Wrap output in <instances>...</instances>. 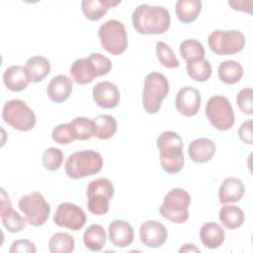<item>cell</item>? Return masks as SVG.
Returning <instances> with one entry per match:
<instances>
[{
	"label": "cell",
	"instance_id": "cell-1",
	"mask_svg": "<svg viewBox=\"0 0 253 253\" xmlns=\"http://www.w3.org/2000/svg\"><path fill=\"white\" fill-rule=\"evenodd\" d=\"M131 23L138 34L160 35L170 27V14L163 6L141 4L133 10Z\"/></svg>",
	"mask_w": 253,
	"mask_h": 253
},
{
	"label": "cell",
	"instance_id": "cell-2",
	"mask_svg": "<svg viewBox=\"0 0 253 253\" xmlns=\"http://www.w3.org/2000/svg\"><path fill=\"white\" fill-rule=\"evenodd\" d=\"M157 148L162 169L168 174H177L184 166L183 140L172 130L163 131L157 138Z\"/></svg>",
	"mask_w": 253,
	"mask_h": 253
},
{
	"label": "cell",
	"instance_id": "cell-3",
	"mask_svg": "<svg viewBox=\"0 0 253 253\" xmlns=\"http://www.w3.org/2000/svg\"><path fill=\"white\" fill-rule=\"evenodd\" d=\"M103 158L95 150H81L69 155L65 162V173L71 179H81L99 173Z\"/></svg>",
	"mask_w": 253,
	"mask_h": 253
},
{
	"label": "cell",
	"instance_id": "cell-4",
	"mask_svg": "<svg viewBox=\"0 0 253 253\" xmlns=\"http://www.w3.org/2000/svg\"><path fill=\"white\" fill-rule=\"evenodd\" d=\"M169 93V82L159 72H150L144 78L142 91L143 109L148 114H156L161 108L163 99Z\"/></svg>",
	"mask_w": 253,
	"mask_h": 253
},
{
	"label": "cell",
	"instance_id": "cell-5",
	"mask_svg": "<svg viewBox=\"0 0 253 253\" xmlns=\"http://www.w3.org/2000/svg\"><path fill=\"white\" fill-rule=\"evenodd\" d=\"M190 204V194L184 189L174 188L165 195L159 212L161 216L174 223H184L189 217Z\"/></svg>",
	"mask_w": 253,
	"mask_h": 253
},
{
	"label": "cell",
	"instance_id": "cell-6",
	"mask_svg": "<svg viewBox=\"0 0 253 253\" xmlns=\"http://www.w3.org/2000/svg\"><path fill=\"white\" fill-rule=\"evenodd\" d=\"M101 44L113 55H119L127 47V35L124 24L118 20H109L102 24L98 31Z\"/></svg>",
	"mask_w": 253,
	"mask_h": 253
},
{
	"label": "cell",
	"instance_id": "cell-7",
	"mask_svg": "<svg viewBox=\"0 0 253 253\" xmlns=\"http://www.w3.org/2000/svg\"><path fill=\"white\" fill-rule=\"evenodd\" d=\"M2 119L10 126L21 131L34 128L37 121L34 111L20 99L5 103L2 109Z\"/></svg>",
	"mask_w": 253,
	"mask_h": 253
},
{
	"label": "cell",
	"instance_id": "cell-8",
	"mask_svg": "<svg viewBox=\"0 0 253 253\" xmlns=\"http://www.w3.org/2000/svg\"><path fill=\"white\" fill-rule=\"evenodd\" d=\"M114 185L107 178H98L87 186V208L95 215H103L109 211V204L114 196Z\"/></svg>",
	"mask_w": 253,
	"mask_h": 253
},
{
	"label": "cell",
	"instance_id": "cell-9",
	"mask_svg": "<svg viewBox=\"0 0 253 253\" xmlns=\"http://www.w3.org/2000/svg\"><path fill=\"white\" fill-rule=\"evenodd\" d=\"M209 46L217 55L235 54L245 46V37L237 30H215L208 38Z\"/></svg>",
	"mask_w": 253,
	"mask_h": 253
},
{
	"label": "cell",
	"instance_id": "cell-10",
	"mask_svg": "<svg viewBox=\"0 0 253 253\" xmlns=\"http://www.w3.org/2000/svg\"><path fill=\"white\" fill-rule=\"evenodd\" d=\"M18 207L24 213L28 223L33 226H41L48 219L50 206L39 192H32L21 197Z\"/></svg>",
	"mask_w": 253,
	"mask_h": 253
},
{
	"label": "cell",
	"instance_id": "cell-11",
	"mask_svg": "<svg viewBox=\"0 0 253 253\" xmlns=\"http://www.w3.org/2000/svg\"><path fill=\"white\" fill-rule=\"evenodd\" d=\"M206 116L211 126L218 130H227L234 124V112L227 98L216 95L211 97L206 105Z\"/></svg>",
	"mask_w": 253,
	"mask_h": 253
},
{
	"label": "cell",
	"instance_id": "cell-12",
	"mask_svg": "<svg viewBox=\"0 0 253 253\" xmlns=\"http://www.w3.org/2000/svg\"><path fill=\"white\" fill-rule=\"evenodd\" d=\"M86 220L87 217L84 211L72 203L59 204L53 215V221L57 226L73 231L80 230L85 225Z\"/></svg>",
	"mask_w": 253,
	"mask_h": 253
},
{
	"label": "cell",
	"instance_id": "cell-13",
	"mask_svg": "<svg viewBox=\"0 0 253 253\" xmlns=\"http://www.w3.org/2000/svg\"><path fill=\"white\" fill-rule=\"evenodd\" d=\"M200 91L192 86L181 88L175 98L176 110L185 117L195 116L201 107Z\"/></svg>",
	"mask_w": 253,
	"mask_h": 253
},
{
	"label": "cell",
	"instance_id": "cell-14",
	"mask_svg": "<svg viewBox=\"0 0 253 253\" xmlns=\"http://www.w3.org/2000/svg\"><path fill=\"white\" fill-rule=\"evenodd\" d=\"M167 236L166 227L156 220H147L139 227L140 241L148 248L160 247L165 243Z\"/></svg>",
	"mask_w": 253,
	"mask_h": 253
},
{
	"label": "cell",
	"instance_id": "cell-15",
	"mask_svg": "<svg viewBox=\"0 0 253 253\" xmlns=\"http://www.w3.org/2000/svg\"><path fill=\"white\" fill-rule=\"evenodd\" d=\"M1 220L4 227L12 233L22 231L28 222L26 217L13 210L9 196L3 188L1 189Z\"/></svg>",
	"mask_w": 253,
	"mask_h": 253
},
{
	"label": "cell",
	"instance_id": "cell-16",
	"mask_svg": "<svg viewBox=\"0 0 253 253\" xmlns=\"http://www.w3.org/2000/svg\"><path fill=\"white\" fill-rule=\"evenodd\" d=\"M92 95L96 105L103 109H114L120 102V91L110 81L98 82L93 88Z\"/></svg>",
	"mask_w": 253,
	"mask_h": 253
},
{
	"label": "cell",
	"instance_id": "cell-17",
	"mask_svg": "<svg viewBox=\"0 0 253 253\" xmlns=\"http://www.w3.org/2000/svg\"><path fill=\"white\" fill-rule=\"evenodd\" d=\"M109 239L116 246L120 248L130 245L134 238L132 226L123 219H114L108 227Z\"/></svg>",
	"mask_w": 253,
	"mask_h": 253
},
{
	"label": "cell",
	"instance_id": "cell-18",
	"mask_svg": "<svg viewBox=\"0 0 253 253\" xmlns=\"http://www.w3.org/2000/svg\"><path fill=\"white\" fill-rule=\"evenodd\" d=\"M70 74L74 82L79 85L91 83L96 77L99 76L96 66L89 56L76 59L71 64Z\"/></svg>",
	"mask_w": 253,
	"mask_h": 253
},
{
	"label": "cell",
	"instance_id": "cell-19",
	"mask_svg": "<svg viewBox=\"0 0 253 253\" xmlns=\"http://www.w3.org/2000/svg\"><path fill=\"white\" fill-rule=\"evenodd\" d=\"M245 193L242 181L235 177H227L221 183L218 190V200L221 204L236 203Z\"/></svg>",
	"mask_w": 253,
	"mask_h": 253
},
{
	"label": "cell",
	"instance_id": "cell-20",
	"mask_svg": "<svg viewBox=\"0 0 253 253\" xmlns=\"http://www.w3.org/2000/svg\"><path fill=\"white\" fill-rule=\"evenodd\" d=\"M215 153V144L207 137H200L193 140L188 147L190 158L196 163L210 161Z\"/></svg>",
	"mask_w": 253,
	"mask_h": 253
},
{
	"label": "cell",
	"instance_id": "cell-21",
	"mask_svg": "<svg viewBox=\"0 0 253 253\" xmlns=\"http://www.w3.org/2000/svg\"><path fill=\"white\" fill-rule=\"evenodd\" d=\"M72 91V80L66 75L54 76L47 85V95L54 103H62L68 99Z\"/></svg>",
	"mask_w": 253,
	"mask_h": 253
},
{
	"label": "cell",
	"instance_id": "cell-22",
	"mask_svg": "<svg viewBox=\"0 0 253 253\" xmlns=\"http://www.w3.org/2000/svg\"><path fill=\"white\" fill-rule=\"evenodd\" d=\"M120 3V0H83L81 10L87 19L98 21L106 15L110 8L116 7Z\"/></svg>",
	"mask_w": 253,
	"mask_h": 253
},
{
	"label": "cell",
	"instance_id": "cell-23",
	"mask_svg": "<svg viewBox=\"0 0 253 253\" xmlns=\"http://www.w3.org/2000/svg\"><path fill=\"white\" fill-rule=\"evenodd\" d=\"M24 68L30 82L37 83L42 81L48 75L50 71V63L47 58L36 55L27 59Z\"/></svg>",
	"mask_w": 253,
	"mask_h": 253
},
{
	"label": "cell",
	"instance_id": "cell-24",
	"mask_svg": "<svg viewBox=\"0 0 253 253\" xmlns=\"http://www.w3.org/2000/svg\"><path fill=\"white\" fill-rule=\"evenodd\" d=\"M3 82L9 90L19 92L28 87L30 80L23 66L12 65L4 71Z\"/></svg>",
	"mask_w": 253,
	"mask_h": 253
},
{
	"label": "cell",
	"instance_id": "cell-25",
	"mask_svg": "<svg viewBox=\"0 0 253 253\" xmlns=\"http://www.w3.org/2000/svg\"><path fill=\"white\" fill-rule=\"evenodd\" d=\"M224 230L216 222H206L200 229V238L202 243L210 248H218L224 241Z\"/></svg>",
	"mask_w": 253,
	"mask_h": 253
},
{
	"label": "cell",
	"instance_id": "cell-26",
	"mask_svg": "<svg viewBox=\"0 0 253 253\" xmlns=\"http://www.w3.org/2000/svg\"><path fill=\"white\" fill-rule=\"evenodd\" d=\"M93 133L99 139H109L117 131V121L111 115H99L92 120Z\"/></svg>",
	"mask_w": 253,
	"mask_h": 253
},
{
	"label": "cell",
	"instance_id": "cell-27",
	"mask_svg": "<svg viewBox=\"0 0 253 253\" xmlns=\"http://www.w3.org/2000/svg\"><path fill=\"white\" fill-rule=\"evenodd\" d=\"M201 10V0H178L175 4L176 16L184 24L194 22L198 18Z\"/></svg>",
	"mask_w": 253,
	"mask_h": 253
},
{
	"label": "cell",
	"instance_id": "cell-28",
	"mask_svg": "<svg viewBox=\"0 0 253 253\" xmlns=\"http://www.w3.org/2000/svg\"><path fill=\"white\" fill-rule=\"evenodd\" d=\"M106 231L100 224H91L83 233L84 245L91 251L102 250L106 244Z\"/></svg>",
	"mask_w": 253,
	"mask_h": 253
},
{
	"label": "cell",
	"instance_id": "cell-29",
	"mask_svg": "<svg viewBox=\"0 0 253 253\" xmlns=\"http://www.w3.org/2000/svg\"><path fill=\"white\" fill-rule=\"evenodd\" d=\"M217 75L220 81L231 85L237 83L243 75L242 65L234 60L222 61L217 68Z\"/></svg>",
	"mask_w": 253,
	"mask_h": 253
},
{
	"label": "cell",
	"instance_id": "cell-30",
	"mask_svg": "<svg viewBox=\"0 0 253 253\" xmlns=\"http://www.w3.org/2000/svg\"><path fill=\"white\" fill-rule=\"evenodd\" d=\"M218 218L226 228L235 229L243 224L244 213L236 206H223L219 210Z\"/></svg>",
	"mask_w": 253,
	"mask_h": 253
},
{
	"label": "cell",
	"instance_id": "cell-31",
	"mask_svg": "<svg viewBox=\"0 0 253 253\" xmlns=\"http://www.w3.org/2000/svg\"><path fill=\"white\" fill-rule=\"evenodd\" d=\"M188 75L195 81H207L211 75V65L208 59L202 58L189 61L186 64Z\"/></svg>",
	"mask_w": 253,
	"mask_h": 253
},
{
	"label": "cell",
	"instance_id": "cell-32",
	"mask_svg": "<svg viewBox=\"0 0 253 253\" xmlns=\"http://www.w3.org/2000/svg\"><path fill=\"white\" fill-rule=\"evenodd\" d=\"M75 241L66 232L54 233L48 242V249L51 253H70L74 250Z\"/></svg>",
	"mask_w": 253,
	"mask_h": 253
},
{
	"label": "cell",
	"instance_id": "cell-33",
	"mask_svg": "<svg viewBox=\"0 0 253 253\" xmlns=\"http://www.w3.org/2000/svg\"><path fill=\"white\" fill-rule=\"evenodd\" d=\"M179 50L181 56L186 60V62L202 59L205 55V48L203 44L195 39H188L182 42Z\"/></svg>",
	"mask_w": 253,
	"mask_h": 253
},
{
	"label": "cell",
	"instance_id": "cell-34",
	"mask_svg": "<svg viewBox=\"0 0 253 253\" xmlns=\"http://www.w3.org/2000/svg\"><path fill=\"white\" fill-rule=\"evenodd\" d=\"M75 139L86 140L94 136L92 121L85 117H77L70 122Z\"/></svg>",
	"mask_w": 253,
	"mask_h": 253
},
{
	"label": "cell",
	"instance_id": "cell-35",
	"mask_svg": "<svg viewBox=\"0 0 253 253\" xmlns=\"http://www.w3.org/2000/svg\"><path fill=\"white\" fill-rule=\"evenodd\" d=\"M156 55L159 62L167 68H176L180 65V62L171 47L161 41L156 42Z\"/></svg>",
	"mask_w": 253,
	"mask_h": 253
},
{
	"label": "cell",
	"instance_id": "cell-36",
	"mask_svg": "<svg viewBox=\"0 0 253 253\" xmlns=\"http://www.w3.org/2000/svg\"><path fill=\"white\" fill-rule=\"evenodd\" d=\"M63 162V153L59 148L48 147L42 153L43 167L48 171L57 170Z\"/></svg>",
	"mask_w": 253,
	"mask_h": 253
},
{
	"label": "cell",
	"instance_id": "cell-37",
	"mask_svg": "<svg viewBox=\"0 0 253 253\" xmlns=\"http://www.w3.org/2000/svg\"><path fill=\"white\" fill-rule=\"evenodd\" d=\"M51 138L59 144H69L75 140L74 132L70 123L56 126L51 132Z\"/></svg>",
	"mask_w": 253,
	"mask_h": 253
},
{
	"label": "cell",
	"instance_id": "cell-38",
	"mask_svg": "<svg viewBox=\"0 0 253 253\" xmlns=\"http://www.w3.org/2000/svg\"><path fill=\"white\" fill-rule=\"evenodd\" d=\"M252 96L253 90L252 88H244L239 91L236 97V103L239 110L245 115L253 114V106H252Z\"/></svg>",
	"mask_w": 253,
	"mask_h": 253
},
{
	"label": "cell",
	"instance_id": "cell-39",
	"mask_svg": "<svg viewBox=\"0 0 253 253\" xmlns=\"http://www.w3.org/2000/svg\"><path fill=\"white\" fill-rule=\"evenodd\" d=\"M89 57L94 62L99 76H104L111 71L112 62H111L110 58H108L107 56H105L101 53H98V52H94V53H91L89 55Z\"/></svg>",
	"mask_w": 253,
	"mask_h": 253
},
{
	"label": "cell",
	"instance_id": "cell-40",
	"mask_svg": "<svg viewBox=\"0 0 253 253\" xmlns=\"http://www.w3.org/2000/svg\"><path fill=\"white\" fill-rule=\"evenodd\" d=\"M9 252L10 253H18V252L36 253L37 248L35 244L28 239H18L12 243L9 249Z\"/></svg>",
	"mask_w": 253,
	"mask_h": 253
},
{
	"label": "cell",
	"instance_id": "cell-41",
	"mask_svg": "<svg viewBox=\"0 0 253 253\" xmlns=\"http://www.w3.org/2000/svg\"><path fill=\"white\" fill-rule=\"evenodd\" d=\"M252 120H247L240 126L238 129V135L239 138L247 144L253 143V135H252Z\"/></svg>",
	"mask_w": 253,
	"mask_h": 253
},
{
	"label": "cell",
	"instance_id": "cell-42",
	"mask_svg": "<svg viewBox=\"0 0 253 253\" xmlns=\"http://www.w3.org/2000/svg\"><path fill=\"white\" fill-rule=\"evenodd\" d=\"M252 4L253 2L250 1H228V5L231 6L233 10L243 11L248 14L252 13Z\"/></svg>",
	"mask_w": 253,
	"mask_h": 253
},
{
	"label": "cell",
	"instance_id": "cell-43",
	"mask_svg": "<svg viewBox=\"0 0 253 253\" xmlns=\"http://www.w3.org/2000/svg\"><path fill=\"white\" fill-rule=\"evenodd\" d=\"M200 252L201 250L198 248V247H196L194 244H189V243H187V244H184V246L183 247H181V249L179 250V252Z\"/></svg>",
	"mask_w": 253,
	"mask_h": 253
}]
</instances>
